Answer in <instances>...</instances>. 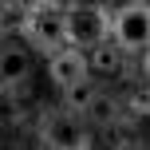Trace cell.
Instances as JSON below:
<instances>
[{
	"label": "cell",
	"mask_w": 150,
	"mask_h": 150,
	"mask_svg": "<svg viewBox=\"0 0 150 150\" xmlns=\"http://www.w3.org/2000/svg\"><path fill=\"white\" fill-rule=\"evenodd\" d=\"M99 142L103 146H134V119L130 115H119L115 122L99 127Z\"/></svg>",
	"instance_id": "30bf717a"
},
{
	"label": "cell",
	"mask_w": 150,
	"mask_h": 150,
	"mask_svg": "<svg viewBox=\"0 0 150 150\" xmlns=\"http://www.w3.org/2000/svg\"><path fill=\"white\" fill-rule=\"evenodd\" d=\"M63 4H91V0H63Z\"/></svg>",
	"instance_id": "4fadbf2b"
},
{
	"label": "cell",
	"mask_w": 150,
	"mask_h": 150,
	"mask_svg": "<svg viewBox=\"0 0 150 150\" xmlns=\"http://www.w3.org/2000/svg\"><path fill=\"white\" fill-rule=\"evenodd\" d=\"M99 130L91 127L87 119H83L79 111H52L44 122H40V142H44L47 150H87L99 142Z\"/></svg>",
	"instance_id": "3957f363"
},
{
	"label": "cell",
	"mask_w": 150,
	"mask_h": 150,
	"mask_svg": "<svg viewBox=\"0 0 150 150\" xmlns=\"http://www.w3.org/2000/svg\"><path fill=\"white\" fill-rule=\"evenodd\" d=\"M119 115H127V111H122V103H119L115 95H107V91H99V99L87 107V115H83V119L99 130V127H107V122H115Z\"/></svg>",
	"instance_id": "9c48e42d"
},
{
	"label": "cell",
	"mask_w": 150,
	"mask_h": 150,
	"mask_svg": "<svg viewBox=\"0 0 150 150\" xmlns=\"http://www.w3.org/2000/svg\"><path fill=\"white\" fill-rule=\"evenodd\" d=\"M107 4H111V8H119V4H127V0H107Z\"/></svg>",
	"instance_id": "5bb4252c"
},
{
	"label": "cell",
	"mask_w": 150,
	"mask_h": 150,
	"mask_svg": "<svg viewBox=\"0 0 150 150\" xmlns=\"http://www.w3.org/2000/svg\"><path fill=\"white\" fill-rule=\"evenodd\" d=\"M83 75H91V63H87V52L83 47H59V52L47 55V79H52L55 91L71 87L75 79H83Z\"/></svg>",
	"instance_id": "5b68a950"
},
{
	"label": "cell",
	"mask_w": 150,
	"mask_h": 150,
	"mask_svg": "<svg viewBox=\"0 0 150 150\" xmlns=\"http://www.w3.org/2000/svg\"><path fill=\"white\" fill-rule=\"evenodd\" d=\"M142 75H146V83H150V47L142 52Z\"/></svg>",
	"instance_id": "7c38bea8"
},
{
	"label": "cell",
	"mask_w": 150,
	"mask_h": 150,
	"mask_svg": "<svg viewBox=\"0 0 150 150\" xmlns=\"http://www.w3.org/2000/svg\"><path fill=\"white\" fill-rule=\"evenodd\" d=\"M87 63H91V75H99V79H122L127 52H122L115 40H103V44H95L87 52Z\"/></svg>",
	"instance_id": "52a82bcc"
},
{
	"label": "cell",
	"mask_w": 150,
	"mask_h": 150,
	"mask_svg": "<svg viewBox=\"0 0 150 150\" xmlns=\"http://www.w3.org/2000/svg\"><path fill=\"white\" fill-rule=\"evenodd\" d=\"M111 40L127 55H142L150 47V0H127L111 16Z\"/></svg>",
	"instance_id": "277c9868"
},
{
	"label": "cell",
	"mask_w": 150,
	"mask_h": 150,
	"mask_svg": "<svg viewBox=\"0 0 150 150\" xmlns=\"http://www.w3.org/2000/svg\"><path fill=\"white\" fill-rule=\"evenodd\" d=\"M122 111H127L134 122H146L150 119V83H146V87H134L127 99H122Z\"/></svg>",
	"instance_id": "8fae6325"
},
{
	"label": "cell",
	"mask_w": 150,
	"mask_h": 150,
	"mask_svg": "<svg viewBox=\"0 0 150 150\" xmlns=\"http://www.w3.org/2000/svg\"><path fill=\"white\" fill-rule=\"evenodd\" d=\"M99 75H83V79H75L71 87H63L59 95H63V107L67 111H79V115H87V107L99 99Z\"/></svg>",
	"instance_id": "ba28073f"
},
{
	"label": "cell",
	"mask_w": 150,
	"mask_h": 150,
	"mask_svg": "<svg viewBox=\"0 0 150 150\" xmlns=\"http://www.w3.org/2000/svg\"><path fill=\"white\" fill-rule=\"evenodd\" d=\"M24 40H28L36 52H44V55L67 47V4H63V0H36V4L28 8Z\"/></svg>",
	"instance_id": "6da1fadb"
},
{
	"label": "cell",
	"mask_w": 150,
	"mask_h": 150,
	"mask_svg": "<svg viewBox=\"0 0 150 150\" xmlns=\"http://www.w3.org/2000/svg\"><path fill=\"white\" fill-rule=\"evenodd\" d=\"M28 75H32V52L8 36L4 40V52H0V83H4V91L28 83Z\"/></svg>",
	"instance_id": "8992f818"
},
{
	"label": "cell",
	"mask_w": 150,
	"mask_h": 150,
	"mask_svg": "<svg viewBox=\"0 0 150 150\" xmlns=\"http://www.w3.org/2000/svg\"><path fill=\"white\" fill-rule=\"evenodd\" d=\"M111 16L115 8L107 0H91V4H67V44L91 52L95 44L111 40Z\"/></svg>",
	"instance_id": "7a4b0ae2"
}]
</instances>
